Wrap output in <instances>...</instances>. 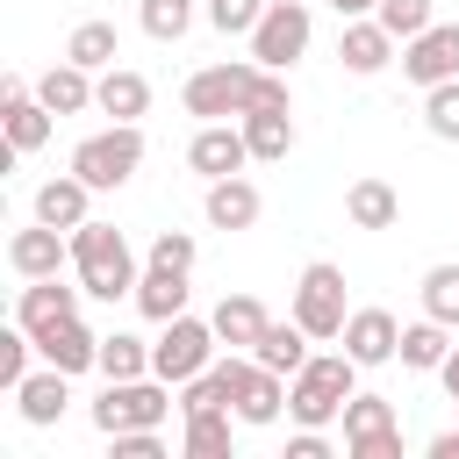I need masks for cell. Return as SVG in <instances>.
<instances>
[{
  "mask_svg": "<svg viewBox=\"0 0 459 459\" xmlns=\"http://www.w3.org/2000/svg\"><path fill=\"white\" fill-rule=\"evenodd\" d=\"M186 115L194 122H237L251 108H294L287 100V72L258 65V57H222V65H201L186 86H179Z\"/></svg>",
  "mask_w": 459,
  "mask_h": 459,
  "instance_id": "1",
  "label": "cell"
},
{
  "mask_svg": "<svg viewBox=\"0 0 459 459\" xmlns=\"http://www.w3.org/2000/svg\"><path fill=\"white\" fill-rule=\"evenodd\" d=\"M72 273H79V287L93 294V301H122V294H136V251H129V237L115 230V222H79L72 230Z\"/></svg>",
  "mask_w": 459,
  "mask_h": 459,
  "instance_id": "2",
  "label": "cell"
},
{
  "mask_svg": "<svg viewBox=\"0 0 459 459\" xmlns=\"http://www.w3.org/2000/svg\"><path fill=\"white\" fill-rule=\"evenodd\" d=\"M359 373H366V366H359L351 351H308V366L287 380V416L330 430V423L344 416V402L359 394Z\"/></svg>",
  "mask_w": 459,
  "mask_h": 459,
  "instance_id": "3",
  "label": "cell"
},
{
  "mask_svg": "<svg viewBox=\"0 0 459 459\" xmlns=\"http://www.w3.org/2000/svg\"><path fill=\"white\" fill-rule=\"evenodd\" d=\"M172 409H179V402H172V380H158V373H143V380H108L100 402H93V430H100V437H115V430H165Z\"/></svg>",
  "mask_w": 459,
  "mask_h": 459,
  "instance_id": "4",
  "label": "cell"
},
{
  "mask_svg": "<svg viewBox=\"0 0 459 459\" xmlns=\"http://www.w3.org/2000/svg\"><path fill=\"white\" fill-rule=\"evenodd\" d=\"M136 165H143V129H136V122H108V129H93L86 143H72V172H79L93 194L129 186Z\"/></svg>",
  "mask_w": 459,
  "mask_h": 459,
  "instance_id": "5",
  "label": "cell"
},
{
  "mask_svg": "<svg viewBox=\"0 0 459 459\" xmlns=\"http://www.w3.org/2000/svg\"><path fill=\"white\" fill-rule=\"evenodd\" d=\"M287 316L316 337V344H330V337H344V316H351V301H344V265H330V258H316V265H301V280H294V301H287Z\"/></svg>",
  "mask_w": 459,
  "mask_h": 459,
  "instance_id": "6",
  "label": "cell"
},
{
  "mask_svg": "<svg viewBox=\"0 0 459 459\" xmlns=\"http://www.w3.org/2000/svg\"><path fill=\"white\" fill-rule=\"evenodd\" d=\"M215 351H222V337H215V323H208V316H172V323H158L151 373H158V380H172V387H186L194 373H208V366H215Z\"/></svg>",
  "mask_w": 459,
  "mask_h": 459,
  "instance_id": "7",
  "label": "cell"
},
{
  "mask_svg": "<svg viewBox=\"0 0 459 459\" xmlns=\"http://www.w3.org/2000/svg\"><path fill=\"white\" fill-rule=\"evenodd\" d=\"M308 36H316L308 0H273V7L258 14V29H251V57L273 65V72H294V57L308 50Z\"/></svg>",
  "mask_w": 459,
  "mask_h": 459,
  "instance_id": "8",
  "label": "cell"
},
{
  "mask_svg": "<svg viewBox=\"0 0 459 459\" xmlns=\"http://www.w3.org/2000/svg\"><path fill=\"white\" fill-rule=\"evenodd\" d=\"M344 452L351 459H402V423L387 394H351L344 402Z\"/></svg>",
  "mask_w": 459,
  "mask_h": 459,
  "instance_id": "9",
  "label": "cell"
},
{
  "mask_svg": "<svg viewBox=\"0 0 459 459\" xmlns=\"http://www.w3.org/2000/svg\"><path fill=\"white\" fill-rule=\"evenodd\" d=\"M402 79L409 86H445L459 79V22H430L423 36L402 43Z\"/></svg>",
  "mask_w": 459,
  "mask_h": 459,
  "instance_id": "10",
  "label": "cell"
},
{
  "mask_svg": "<svg viewBox=\"0 0 459 459\" xmlns=\"http://www.w3.org/2000/svg\"><path fill=\"white\" fill-rule=\"evenodd\" d=\"M230 409H237V423H251V430L280 423V416H287V373H273V366H258V359L244 351V373H237V387H230Z\"/></svg>",
  "mask_w": 459,
  "mask_h": 459,
  "instance_id": "11",
  "label": "cell"
},
{
  "mask_svg": "<svg viewBox=\"0 0 459 459\" xmlns=\"http://www.w3.org/2000/svg\"><path fill=\"white\" fill-rule=\"evenodd\" d=\"M0 129H7V151H43L50 143V129H57V115L36 100V86L22 79V72H7V108H0Z\"/></svg>",
  "mask_w": 459,
  "mask_h": 459,
  "instance_id": "12",
  "label": "cell"
},
{
  "mask_svg": "<svg viewBox=\"0 0 459 459\" xmlns=\"http://www.w3.org/2000/svg\"><path fill=\"white\" fill-rule=\"evenodd\" d=\"M337 65H344L351 79L387 72V65H394V36H387V22H380V14H351V22L337 29Z\"/></svg>",
  "mask_w": 459,
  "mask_h": 459,
  "instance_id": "13",
  "label": "cell"
},
{
  "mask_svg": "<svg viewBox=\"0 0 459 459\" xmlns=\"http://www.w3.org/2000/svg\"><path fill=\"white\" fill-rule=\"evenodd\" d=\"M186 165H194L201 179H230V172H244V165H251L244 122H201L194 143H186Z\"/></svg>",
  "mask_w": 459,
  "mask_h": 459,
  "instance_id": "14",
  "label": "cell"
},
{
  "mask_svg": "<svg viewBox=\"0 0 459 459\" xmlns=\"http://www.w3.org/2000/svg\"><path fill=\"white\" fill-rule=\"evenodd\" d=\"M7 265H14L22 280H50V273H65V265H72V230H50V222L14 230V237H7Z\"/></svg>",
  "mask_w": 459,
  "mask_h": 459,
  "instance_id": "15",
  "label": "cell"
},
{
  "mask_svg": "<svg viewBox=\"0 0 459 459\" xmlns=\"http://www.w3.org/2000/svg\"><path fill=\"white\" fill-rule=\"evenodd\" d=\"M344 351H351L359 366L402 359V323H394V308H351V316H344Z\"/></svg>",
  "mask_w": 459,
  "mask_h": 459,
  "instance_id": "16",
  "label": "cell"
},
{
  "mask_svg": "<svg viewBox=\"0 0 459 459\" xmlns=\"http://www.w3.org/2000/svg\"><path fill=\"white\" fill-rule=\"evenodd\" d=\"M201 215H208V230H251L258 215H265V201H258V186L244 179V172H230V179H208V194H201Z\"/></svg>",
  "mask_w": 459,
  "mask_h": 459,
  "instance_id": "17",
  "label": "cell"
},
{
  "mask_svg": "<svg viewBox=\"0 0 459 459\" xmlns=\"http://www.w3.org/2000/svg\"><path fill=\"white\" fill-rule=\"evenodd\" d=\"M79 294H86V287H65L57 273H50V280H29V287L14 294V323H22L29 337H36V330H50V323L79 316Z\"/></svg>",
  "mask_w": 459,
  "mask_h": 459,
  "instance_id": "18",
  "label": "cell"
},
{
  "mask_svg": "<svg viewBox=\"0 0 459 459\" xmlns=\"http://www.w3.org/2000/svg\"><path fill=\"white\" fill-rule=\"evenodd\" d=\"M36 359L57 366V373H86V366H100V337H93L79 316H65V323L36 330Z\"/></svg>",
  "mask_w": 459,
  "mask_h": 459,
  "instance_id": "19",
  "label": "cell"
},
{
  "mask_svg": "<svg viewBox=\"0 0 459 459\" xmlns=\"http://www.w3.org/2000/svg\"><path fill=\"white\" fill-rule=\"evenodd\" d=\"M86 215H93V186H86L79 172H57V179L36 186V222H50V230H79Z\"/></svg>",
  "mask_w": 459,
  "mask_h": 459,
  "instance_id": "20",
  "label": "cell"
},
{
  "mask_svg": "<svg viewBox=\"0 0 459 459\" xmlns=\"http://www.w3.org/2000/svg\"><path fill=\"white\" fill-rule=\"evenodd\" d=\"M186 294H194V287H186L179 265H143V280H136L129 301H136L143 323H172V316H186Z\"/></svg>",
  "mask_w": 459,
  "mask_h": 459,
  "instance_id": "21",
  "label": "cell"
},
{
  "mask_svg": "<svg viewBox=\"0 0 459 459\" xmlns=\"http://www.w3.org/2000/svg\"><path fill=\"white\" fill-rule=\"evenodd\" d=\"M65 402H72V373H57V366H43V373H29V380L14 387V409H22L29 430H50V423L65 416Z\"/></svg>",
  "mask_w": 459,
  "mask_h": 459,
  "instance_id": "22",
  "label": "cell"
},
{
  "mask_svg": "<svg viewBox=\"0 0 459 459\" xmlns=\"http://www.w3.org/2000/svg\"><path fill=\"white\" fill-rule=\"evenodd\" d=\"M93 79H100V72H86V65L57 57V65L36 79V100H43L50 115H86V108H93Z\"/></svg>",
  "mask_w": 459,
  "mask_h": 459,
  "instance_id": "23",
  "label": "cell"
},
{
  "mask_svg": "<svg viewBox=\"0 0 459 459\" xmlns=\"http://www.w3.org/2000/svg\"><path fill=\"white\" fill-rule=\"evenodd\" d=\"M186 423V459H230L237 452V409L230 402H215V409H194V416H179Z\"/></svg>",
  "mask_w": 459,
  "mask_h": 459,
  "instance_id": "24",
  "label": "cell"
},
{
  "mask_svg": "<svg viewBox=\"0 0 459 459\" xmlns=\"http://www.w3.org/2000/svg\"><path fill=\"white\" fill-rule=\"evenodd\" d=\"M93 108H100V115H115V122H136V115L151 108V79H143V72H129V65H108V72L93 79Z\"/></svg>",
  "mask_w": 459,
  "mask_h": 459,
  "instance_id": "25",
  "label": "cell"
},
{
  "mask_svg": "<svg viewBox=\"0 0 459 459\" xmlns=\"http://www.w3.org/2000/svg\"><path fill=\"white\" fill-rule=\"evenodd\" d=\"M244 122V143H251V165H280L294 151V108H251L237 115Z\"/></svg>",
  "mask_w": 459,
  "mask_h": 459,
  "instance_id": "26",
  "label": "cell"
},
{
  "mask_svg": "<svg viewBox=\"0 0 459 459\" xmlns=\"http://www.w3.org/2000/svg\"><path fill=\"white\" fill-rule=\"evenodd\" d=\"M208 323H215V337H222L230 351H251V344L265 337V323H273V316H265V301H258V294H222Z\"/></svg>",
  "mask_w": 459,
  "mask_h": 459,
  "instance_id": "27",
  "label": "cell"
},
{
  "mask_svg": "<svg viewBox=\"0 0 459 459\" xmlns=\"http://www.w3.org/2000/svg\"><path fill=\"white\" fill-rule=\"evenodd\" d=\"M344 215H351V230H394L402 222V194L387 179H351L344 186Z\"/></svg>",
  "mask_w": 459,
  "mask_h": 459,
  "instance_id": "28",
  "label": "cell"
},
{
  "mask_svg": "<svg viewBox=\"0 0 459 459\" xmlns=\"http://www.w3.org/2000/svg\"><path fill=\"white\" fill-rule=\"evenodd\" d=\"M308 344H316V337H308V330H301V323H294V316H287V323H265V337H258V344H251V359H258V366H273V373H287V380H294V373H301V366H308Z\"/></svg>",
  "mask_w": 459,
  "mask_h": 459,
  "instance_id": "29",
  "label": "cell"
},
{
  "mask_svg": "<svg viewBox=\"0 0 459 459\" xmlns=\"http://www.w3.org/2000/svg\"><path fill=\"white\" fill-rule=\"evenodd\" d=\"M452 359V323L423 316V323H402V366L409 373H437Z\"/></svg>",
  "mask_w": 459,
  "mask_h": 459,
  "instance_id": "30",
  "label": "cell"
},
{
  "mask_svg": "<svg viewBox=\"0 0 459 459\" xmlns=\"http://www.w3.org/2000/svg\"><path fill=\"white\" fill-rule=\"evenodd\" d=\"M65 57H72V65H86V72H108V65L122 57V36H115V22H100V14H93V22H79V29L65 36Z\"/></svg>",
  "mask_w": 459,
  "mask_h": 459,
  "instance_id": "31",
  "label": "cell"
},
{
  "mask_svg": "<svg viewBox=\"0 0 459 459\" xmlns=\"http://www.w3.org/2000/svg\"><path fill=\"white\" fill-rule=\"evenodd\" d=\"M100 380H143L151 373V344L143 337H129V330H108L100 337V366H93Z\"/></svg>",
  "mask_w": 459,
  "mask_h": 459,
  "instance_id": "32",
  "label": "cell"
},
{
  "mask_svg": "<svg viewBox=\"0 0 459 459\" xmlns=\"http://www.w3.org/2000/svg\"><path fill=\"white\" fill-rule=\"evenodd\" d=\"M136 22L151 43H179L194 29V0H136Z\"/></svg>",
  "mask_w": 459,
  "mask_h": 459,
  "instance_id": "33",
  "label": "cell"
},
{
  "mask_svg": "<svg viewBox=\"0 0 459 459\" xmlns=\"http://www.w3.org/2000/svg\"><path fill=\"white\" fill-rule=\"evenodd\" d=\"M416 294H423V316H437V323H452V330H459V265H452V258H445V265H430Z\"/></svg>",
  "mask_w": 459,
  "mask_h": 459,
  "instance_id": "34",
  "label": "cell"
},
{
  "mask_svg": "<svg viewBox=\"0 0 459 459\" xmlns=\"http://www.w3.org/2000/svg\"><path fill=\"white\" fill-rule=\"evenodd\" d=\"M423 129H430L437 143H459V79L423 86Z\"/></svg>",
  "mask_w": 459,
  "mask_h": 459,
  "instance_id": "35",
  "label": "cell"
},
{
  "mask_svg": "<svg viewBox=\"0 0 459 459\" xmlns=\"http://www.w3.org/2000/svg\"><path fill=\"white\" fill-rule=\"evenodd\" d=\"M29 351H36V337H29L22 323H7V330H0V387H7V394L29 380Z\"/></svg>",
  "mask_w": 459,
  "mask_h": 459,
  "instance_id": "36",
  "label": "cell"
},
{
  "mask_svg": "<svg viewBox=\"0 0 459 459\" xmlns=\"http://www.w3.org/2000/svg\"><path fill=\"white\" fill-rule=\"evenodd\" d=\"M373 14L387 22V36H394V43H409V36H423V29L437 22V14H430V0H380Z\"/></svg>",
  "mask_w": 459,
  "mask_h": 459,
  "instance_id": "37",
  "label": "cell"
},
{
  "mask_svg": "<svg viewBox=\"0 0 459 459\" xmlns=\"http://www.w3.org/2000/svg\"><path fill=\"white\" fill-rule=\"evenodd\" d=\"M265 7H273V0H208V22H215L222 36H251Z\"/></svg>",
  "mask_w": 459,
  "mask_h": 459,
  "instance_id": "38",
  "label": "cell"
},
{
  "mask_svg": "<svg viewBox=\"0 0 459 459\" xmlns=\"http://www.w3.org/2000/svg\"><path fill=\"white\" fill-rule=\"evenodd\" d=\"M194 258H201V244H194L186 230H158V237H151V265H179V273H194Z\"/></svg>",
  "mask_w": 459,
  "mask_h": 459,
  "instance_id": "39",
  "label": "cell"
},
{
  "mask_svg": "<svg viewBox=\"0 0 459 459\" xmlns=\"http://www.w3.org/2000/svg\"><path fill=\"white\" fill-rule=\"evenodd\" d=\"M108 445H115V459H165V437L158 430H115Z\"/></svg>",
  "mask_w": 459,
  "mask_h": 459,
  "instance_id": "40",
  "label": "cell"
},
{
  "mask_svg": "<svg viewBox=\"0 0 459 459\" xmlns=\"http://www.w3.org/2000/svg\"><path fill=\"white\" fill-rule=\"evenodd\" d=\"M437 380H445V402H452V409H459V344H452V359H445V366H437Z\"/></svg>",
  "mask_w": 459,
  "mask_h": 459,
  "instance_id": "41",
  "label": "cell"
},
{
  "mask_svg": "<svg viewBox=\"0 0 459 459\" xmlns=\"http://www.w3.org/2000/svg\"><path fill=\"white\" fill-rule=\"evenodd\" d=\"M423 452H430V459H459V430H437Z\"/></svg>",
  "mask_w": 459,
  "mask_h": 459,
  "instance_id": "42",
  "label": "cell"
},
{
  "mask_svg": "<svg viewBox=\"0 0 459 459\" xmlns=\"http://www.w3.org/2000/svg\"><path fill=\"white\" fill-rule=\"evenodd\" d=\"M330 7H337V22H351V14H373L380 0H330Z\"/></svg>",
  "mask_w": 459,
  "mask_h": 459,
  "instance_id": "43",
  "label": "cell"
}]
</instances>
